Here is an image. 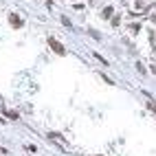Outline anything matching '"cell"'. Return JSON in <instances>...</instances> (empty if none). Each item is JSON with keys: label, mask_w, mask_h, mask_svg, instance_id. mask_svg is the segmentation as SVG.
<instances>
[{"label": "cell", "mask_w": 156, "mask_h": 156, "mask_svg": "<svg viewBox=\"0 0 156 156\" xmlns=\"http://www.w3.org/2000/svg\"><path fill=\"white\" fill-rule=\"evenodd\" d=\"M152 22H156V15H152Z\"/></svg>", "instance_id": "7"}, {"label": "cell", "mask_w": 156, "mask_h": 156, "mask_svg": "<svg viewBox=\"0 0 156 156\" xmlns=\"http://www.w3.org/2000/svg\"><path fill=\"white\" fill-rule=\"evenodd\" d=\"M48 46H51V48H53V51L57 53V55H66V48H64V46H62V44H59L57 40H55V37H48Z\"/></svg>", "instance_id": "1"}, {"label": "cell", "mask_w": 156, "mask_h": 156, "mask_svg": "<svg viewBox=\"0 0 156 156\" xmlns=\"http://www.w3.org/2000/svg\"><path fill=\"white\" fill-rule=\"evenodd\" d=\"M110 15H112V7H105L103 9V18H110Z\"/></svg>", "instance_id": "4"}, {"label": "cell", "mask_w": 156, "mask_h": 156, "mask_svg": "<svg viewBox=\"0 0 156 156\" xmlns=\"http://www.w3.org/2000/svg\"><path fill=\"white\" fill-rule=\"evenodd\" d=\"M0 121H2V116H0Z\"/></svg>", "instance_id": "8"}, {"label": "cell", "mask_w": 156, "mask_h": 156, "mask_svg": "<svg viewBox=\"0 0 156 156\" xmlns=\"http://www.w3.org/2000/svg\"><path fill=\"white\" fill-rule=\"evenodd\" d=\"M0 154H7V149H4V147H0Z\"/></svg>", "instance_id": "6"}, {"label": "cell", "mask_w": 156, "mask_h": 156, "mask_svg": "<svg viewBox=\"0 0 156 156\" xmlns=\"http://www.w3.org/2000/svg\"><path fill=\"white\" fill-rule=\"evenodd\" d=\"M2 112H4V114H7V116H9V119H13V121H15V119H18V112H13V110H2Z\"/></svg>", "instance_id": "3"}, {"label": "cell", "mask_w": 156, "mask_h": 156, "mask_svg": "<svg viewBox=\"0 0 156 156\" xmlns=\"http://www.w3.org/2000/svg\"><path fill=\"white\" fill-rule=\"evenodd\" d=\"M147 108L152 110V112H156V103H154V101H149V103H147Z\"/></svg>", "instance_id": "5"}, {"label": "cell", "mask_w": 156, "mask_h": 156, "mask_svg": "<svg viewBox=\"0 0 156 156\" xmlns=\"http://www.w3.org/2000/svg\"><path fill=\"white\" fill-rule=\"evenodd\" d=\"M9 24L13 26V29H22V24H24V20H22L18 13H11V15H9Z\"/></svg>", "instance_id": "2"}]
</instances>
